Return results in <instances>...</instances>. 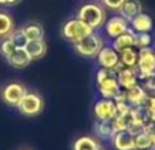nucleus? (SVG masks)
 Segmentation results:
<instances>
[{
    "label": "nucleus",
    "instance_id": "35",
    "mask_svg": "<svg viewBox=\"0 0 155 150\" xmlns=\"http://www.w3.org/2000/svg\"><path fill=\"white\" fill-rule=\"evenodd\" d=\"M154 61H155V49H154Z\"/></svg>",
    "mask_w": 155,
    "mask_h": 150
},
{
    "label": "nucleus",
    "instance_id": "22",
    "mask_svg": "<svg viewBox=\"0 0 155 150\" xmlns=\"http://www.w3.org/2000/svg\"><path fill=\"white\" fill-rule=\"evenodd\" d=\"M14 30V19L10 14L0 11V38H6Z\"/></svg>",
    "mask_w": 155,
    "mask_h": 150
},
{
    "label": "nucleus",
    "instance_id": "12",
    "mask_svg": "<svg viewBox=\"0 0 155 150\" xmlns=\"http://www.w3.org/2000/svg\"><path fill=\"white\" fill-rule=\"evenodd\" d=\"M129 25L135 33H150L154 27L152 18L144 12H139L137 15H135L129 20Z\"/></svg>",
    "mask_w": 155,
    "mask_h": 150
},
{
    "label": "nucleus",
    "instance_id": "4",
    "mask_svg": "<svg viewBox=\"0 0 155 150\" xmlns=\"http://www.w3.org/2000/svg\"><path fill=\"white\" fill-rule=\"evenodd\" d=\"M73 46H74V51H76L80 56L88 58V59H94V58H96L99 51L104 45H103L102 37L95 34V33H92V34L87 36V37L81 38L80 41L74 42Z\"/></svg>",
    "mask_w": 155,
    "mask_h": 150
},
{
    "label": "nucleus",
    "instance_id": "33",
    "mask_svg": "<svg viewBox=\"0 0 155 150\" xmlns=\"http://www.w3.org/2000/svg\"><path fill=\"white\" fill-rule=\"evenodd\" d=\"M144 133L148 134L150 138L152 139V142L155 145V121H152V120L147 121L146 126H144Z\"/></svg>",
    "mask_w": 155,
    "mask_h": 150
},
{
    "label": "nucleus",
    "instance_id": "15",
    "mask_svg": "<svg viewBox=\"0 0 155 150\" xmlns=\"http://www.w3.org/2000/svg\"><path fill=\"white\" fill-rule=\"evenodd\" d=\"M8 61L10 66H12L14 68H25L32 63V59L28 55L25 48H15V51L6 59Z\"/></svg>",
    "mask_w": 155,
    "mask_h": 150
},
{
    "label": "nucleus",
    "instance_id": "20",
    "mask_svg": "<svg viewBox=\"0 0 155 150\" xmlns=\"http://www.w3.org/2000/svg\"><path fill=\"white\" fill-rule=\"evenodd\" d=\"M22 32H24L25 37L28 38V41L43 40L44 38V29L40 23H37V22H30L28 25H25L22 27Z\"/></svg>",
    "mask_w": 155,
    "mask_h": 150
},
{
    "label": "nucleus",
    "instance_id": "24",
    "mask_svg": "<svg viewBox=\"0 0 155 150\" xmlns=\"http://www.w3.org/2000/svg\"><path fill=\"white\" fill-rule=\"evenodd\" d=\"M152 147H154V142L144 131L135 136V150H150Z\"/></svg>",
    "mask_w": 155,
    "mask_h": 150
},
{
    "label": "nucleus",
    "instance_id": "11",
    "mask_svg": "<svg viewBox=\"0 0 155 150\" xmlns=\"http://www.w3.org/2000/svg\"><path fill=\"white\" fill-rule=\"evenodd\" d=\"M147 98H148V93L139 83L126 90V101H128V104L130 105V107H141V105H146Z\"/></svg>",
    "mask_w": 155,
    "mask_h": 150
},
{
    "label": "nucleus",
    "instance_id": "36",
    "mask_svg": "<svg viewBox=\"0 0 155 150\" xmlns=\"http://www.w3.org/2000/svg\"><path fill=\"white\" fill-rule=\"evenodd\" d=\"M97 150H104V149H102V147H99V149H97Z\"/></svg>",
    "mask_w": 155,
    "mask_h": 150
},
{
    "label": "nucleus",
    "instance_id": "18",
    "mask_svg": "<svg viewBox=\"0 0 155 150\" xmlns=\"http://www.w3.org/2000/svg\"><path fill=\"white\" fill-rule=\"evenodd\" d=\"M118 11H120L121 17L130 20L135 15L141 12V4L139 0H125V3L122 4V7H121Z\"/></svg>",
    "mask_w": 155,
    "mask_h": 150
},
{
    "label": "nucleus",
    "instance_id": "34",
    "mask_svg": "<svg viewBox=\"0 0 155 150\" xmlns=\"http://www.w3.org/2000/svg\"><path fill=\"white\" fill-rule=\"evenodd\" d=\"M19 2L21 0H0V4H2V6L11 7V6H17Z\"/></svg>",
    "mask_w": 155,
    "mask_h": 150
},
{
    "label": "nucleus",
    "instance_id": "23",
    "mask_svg": "<svg viewBox=\"0 0 155 150\" xmlns=\"http://www.w3.org/2000/svg\"><path fill=\"white\" fill-rule=\"evenodd\" d=\"M94 128H95L96 135L102 139H110V138H113V135H114V130H113L110 121L96 120L94 124Z\"/></svg>",
    "mask_w": 155,
    "mask_h": 150
},
{
    "label": "nucleus",
    "instance_id": "9",
    "mask_svg": "<svg viewBox=\"0 0 155 150\" xmlns=\"http://www.w3.org/2000/svg\"><path fill=\"white\" fill-rule=\"evenodd\" d=\"M104 32L110 38H115L129 29V20L121 15H114L104 22Z\"/></svg>",
    "mask_w": 155,
    "mask_h": 150
},
{
    "label": "nucleus",
    "instance_id": "2",
    "mask_svg": "<svg viewBox=\"0 0 155 150\" xmlns=\"http://www.w3.org/2000/svg\"><path fill=\"white\" fill-rule=\"evenodd\" d=\"M77 18L81 19L84 23H87L92 29L103 26L106 22V11L100 4L96 3H85L78 8Z\"/></svg>",
    "mask_w": 155,
    "mask_h": 150
},
{
    "label": "nucleus",
    "instance_id": "21",
    "mask_svg": "<svg viewBox=\"0 0 155 150\" xmlns=\"http://www.w3.org/2000/svg\"><path fill=\"white\" fill-rule=\"evenodd\" d=\"M100 147V145L97 143L96 139H94L92 136H80L74 141L73 143V150H97Z\"/></svg>",
    "mask_w": 155,
    "mask_h": 150
},
{
    "label": "nucleus",
    "instance_id": "26",
    "mask_svg": "<svg viewBox=\"0 0 155 150\" xmlns=\"http://www.w3.org/2000/svg\"><path fill=\"white\" fill-rule=\"evenodd\" d=\"M151 36L148 33H136L135 34V48L141 49V48H148L151 45Z\"/></svg>",
    "mask_w": 155,
    "mask_h": 150
},
{
    "label": "nucleus",
    "instance_id": "14",
    "mask_svg": "<svg viewBox=\"0 0 155 150\" xmlns=\"http://www.w3.org/2000/svg\"><path fill=\"white\" fill-rule=\"evenodd\" d=\"M117 81L118 85H120L121 89L128 90L130 87H133L135 85H137V72H136L135 68H130V67H124L117 75Z\"/></svg>",
    "mask_w": 155,
    "mask_h": 150
},
{
    "label": "nucleus",
    "instance_id": "6",
    "mask_svg": "<svg viewBox=\"0 0 155 150\" xmlns=\"http://www.w3.org/2000/svg\"><path fill=\"white\" fill-rule=\"evenodd\" d=\"M139 79H146L155 74V61H154V49L141 48L139 49V59L135 67Z\"/></svg>",
    "mask_w": 155,
    "mask_h": 150
},
{
    "label": "nucleus",
    "instance_id": "1",
    "mask_svg": "<svg viewBox=\"0 0 155 150\" xmlns=\"http://www.w3.org/2000/svg\"><path fill=\"white\" fill-rule=\"evenodd\" d=\"M96 86L102 98H108V100H113L114 95L121 90L114 72L102 67L96 71Z\"/></svg>",
    "mask_w": 155,
    "mask_h": 150
},
{
    "label": "nucleus",
    "instance_id": "37",
    "mask_svg": "<svg viewBox=\"0 0 155 150\" xmlns=\"http://www.w3.org/2000/svg\"><path fill=\"white\" fill-rule=\"evenodd\" d=\"M22 150H30V149H22Z\"/></svg>",
    "mask_w": 155,
    "mask_h": 150
},
{
    "label": "nucleus",
    "instance_id": "27",
    "mask_svg": "<svg viewBox=\"0 0 155 150\" xmlns=\"http://www.w3.org/2000/svg\"><path fill=\"white\" fill-rule=\"evenodd\" d=\"M15 51V45L12 44V41L8 37L2 38V42H0V53L4 56V59H7L12 52Z\"/></svg>",
    "mask_w": 155,
    "mask_h": 150
},
{
    "label": "nucleus",
    "instance_id": "32",
    "mask_svg": "<svg viewBox=\"0 0 155 150\" xmlns=\"http://www.w3.org/2000/svg\"><path fill=\"white\" fill-rule=\"evenodd\" d=\"M115 108H117V115L125 116L128 115V112L130 111L132 107L126 101H120V102H115Z\"/></svg>",
    "mask_w": 155,
    "mask_h": 150
},
{
    "label": "nucleus",
    "instance_id": "31",
    "mask_svg": "<svg viewBox=\"0 0 155 150\" xmlns=\"http://www.w3.org/2000/svg\"><path fill=\"white\" fill-rule=\"evenodd\" d=\"M143 87L146 89V92L148 94H155V74H152L151 77L144 79Z\"/></svg>",
    "mask_w": 155,
    "mask_h": 150
},
{
    "label": "nucleus",
    "instance_id": "7",
    "mask_svg": "<svg viewBox=\"0 0 155 150\" xmlns=\"http://www.w3.org/2000/svg\"><path fill=\"white\" fill-rule=\"evenodd\" d=\"M26 87L19 82H10L2 89V100L10 107H17L19 101L22 100L25 94H26Z\"/></svg>",
    "mask_w": 155,
    "mask_h": 150
},
{
    "label": "nucleus",
    "instance_id": "28",
    "mask_svg": "<svg viewBox=\"0 0 155 150\" xmlns=\"http://www.w3.org/2000/svg\"><path fill=\"white\" fill-rule=\"evenodd\" d=\"M110 123H111V127H113V130H114V133L126 130V126H128L126 116H121V115H117L111 121H110Z\"/></svg>",
    "mask_w": 155,
    "mask_h": 150
},
{
    "label": "nucleus",
    "instance_id": "5",
    "mask_svg": "<svg viewBox=\"0 0 155 150\" xmlns=\"http://www.w3.org/2000/svg\"><path fill=\"white\" fill-rule=\"evenodd\" d=\"M19 113L28 117H33L37 116L43 112L44 109V100L41 98L40 94L35 92H26V94L22 97L19 104L17 105Z\"/></svg>",
    "mask_w": 155,
    "mask_h": 150
},
{
    "label": "nucleus",
    "instance_id": "29",
    "mask_svg": "<svg viewBox=\"0 0 155 150\" xmlns=\"http://www.w3.org/2000/svg\"><path fill=\"white\" fill-rule=\"evenodd\" d=\"M144 107H146L147 113H148V119L155 121V94H148V98H147V102Z\"/></svg>",
    "mask_w": 155,
    "mask_h": 150
},
{
    "label": "nucleus",
    "instance_id": "10",
    "mask_svg": "<svg viewBox=\"0 0 155 150\" xmlns=\"http://www.w3.org/2000/svg\"><path fill=\"white\" fill-rule=\"evenodd\" d=\"M97 64L102 68H107V70H113L118 63H120V53L115 51L113 46H103L99 51L96 56Z\"/></svg>",
    "mask_w": 155,
    "mask_h": 150
},
{
    "label": "nucleus",
    "instance_id": "8",
    "mask_svg": "<svg viewBox=\"0 0 155 150\" xmlns=\"http://www.w3.org/2000/svg\"><path fill=\"white\" fill-rule=\"evenodd\" d=\"M94 115L96 120L111 121L117 116V108L115 102L108 98H100L94 105Z\"/></svg>",
    "mask_w": 155,
    "mask_h": 150
},
{
    "label": "nucleus",
    "instance_id": "30",
    "mask_svg": "<svg viewBox=\"0 0 155 150\" xmlns=\"http://www.w3.org/2000/svg\"><path fill=\"white\" fill-rule=\"evenodd\" d=\"M100 2L106 8L113 10V11H118L122 7V4L125 3V0H100Z\"/></svg>",
    "mask_w": 155,
    "mask_h": 150
},
{
    "label": "nucleus",
    "instance_id": "16",
    "mask_svg": "<svg viewBox=\"0 0 155 150\" xmlns=\"http://www.w3.org/2000/svg\"><path fill=\"white\" fill-rule=\"evenodd\" d=\"M135 34L132 27H129L125 33L120 34L118 37L113 38V48L117 51V52H121L122 49L125 48H130V46H135Z\"/></svg>",
    "mask_w": 155,
    "mask_h": 150
},
{
    "label": "nucleus",
    "instance_id": "19",
    "mask_svg": "<svg viewBox=\"0 0 155 150\" xmlns=\"http://www.w3.org/2000/svg\"><path fill=\"white\" fill-rule=\"evenodd\" d=\"M118 53H120V61L124 66L135 68L136 64H137V59H139V49H136L135 46H130V48L122 49Z\"/></svg>",
    "mask_w": 155,
    "mask_h": 150
},
{
    "label": "nucleus",
    "instance_id": "17",
    "mask_svg": "<svg viewBox=\"0 0 155 150\" xmlns=\"http://www.w3.org/2000/svg\"><path fill=\"white\" fill-rule=\"evenodd\" d=\"M28 55L30 56V59L33 60H38L41 59L45 52H47V45H45V41L44 40H32L28 41V44L25 45Z\"/></svg>",
    "mask_w": 155,
    "mask_h": 150
},
{
    "label": "nucleus",
    "instance_id": "13",
    "mask_svg": "<svg viewBox=\"0 0 155 150\" xmlns=\"http://www.w3.org/2000/svg\"><path fill=\"white\" fill-rule=\"evenodd\" d=\"M111 139L113 145L117 150H135V136L128 130L114 133Z\"/></svg>",
    "mask_w": 155,
    "mask_h": 150
},
{
    "label": "nucleus",
    "instance_id": "38",
    "mask_svg": "<svg viewBox=\"0 0 155 150\" xmlns=\"http://www.w3.org/2000/svg\"><path fill=\"white\" fill-rule=\"evenodd\" d=\"M154 150H155V145H154Z\"/></svg>",
    "mask_w": 155,
    "mask_h": 150
},
{
    "label": "nucleus",
    "instance_id": "3",
    "mask_svg": "<svg viewBox=\"0 0 155 150\" xmlns=\"http://www.w3.org/2000/svg\"><path fill=\"white\" fill-rule=\"evenodd\" d=\"M92 33H95V30L88 26L87 23H84L81 19H78V18H73V19L66 20L61 29L62 37L71 44L77 42L81 38L87 37V36L92 34Z\"/></svg>",
    "mask_w": 155,
    "mask_h": 150
},
{
    "label": "nucleus",
    "instance_id": "25",
    "mask_svg": "<svg viewBox=\"0 0 155 150\" xmlns=\"http://www.w3.org/2000/svg\"><path fill=\"white\" fill-rule=\"evenodd\" d=\"M8 38L12 41V44L15 45V48H25V45L28 44V38L25 37L22 29L12 30V33L8 36Z\"/></svg>",
    "mask_w": 155,
    "mask_h": 150
}]
</instances>
